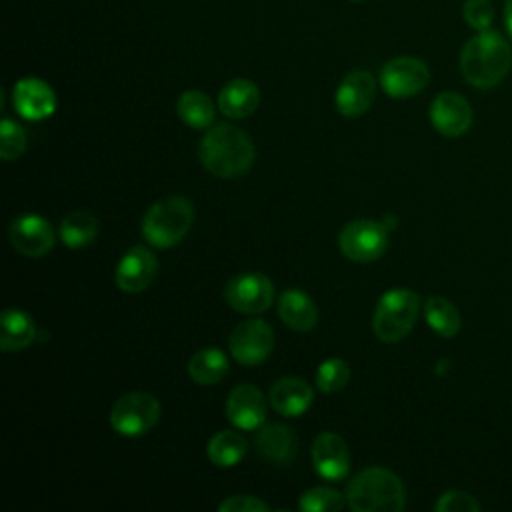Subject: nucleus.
Segmentation results:
<instances>
[{
	"mask_svg": "<svg viewBox=\"0 0 512 512\" xmlns=\"http://www.w3.org/2000/svg\"><path fill=\"white\" fill-rule=\"evenodd\" d=\"M198 156L202 166L218 178H236L248 172L254 162L250 136L234 124H216L200 140Z\"/></svg>",
	"mask_w": 512,
	"mask_h": 512,
	"instance_id": "obj_1",
	"label": "nucleus"
},
{
	"mask_svg": "<svg viewBox=\"0 0 512 512\" xmlns=\"http://www.w3.org/2000/svg\"><path fill=\"white\" fill-rule=\"evenodd\" d=\"M512 66V48L502 34L482 30L472 36L460 52V72L474 88H492L500 84Z\"/></svg>",
	"mask_w": 512,
	"mask_h": 512,
	"instance_id": "obj_2",
	"label": "nucleus"
},
{
	"mask_svg": "<svg viewBox=\"0 0 512 512\" xmlns=\"http://www.w3.org/2000/svg\"><path fill=\"white\" fill-rule=\"evenodd\" d=\"M346 504L356 512H400L406 504V490L392 470L370 466L348 482Z\"/></svg>",
	"mask_w": 512,
	"mask_h": 512,
	"instance_id": "obj_3",
	"label": "nucleus"
},
{
	"mask_svg": "<svg viewBox=\"0 0 512 512\" xmlns=\"http://www.w3.org/2000/svg\"><path fill=\"white\" fill-rule=\"evenodd\" d=\"M194 222V206L184 196L154 202L142 218V236L154 248H172L184 240Z\"/></svg>",
	"mask_w": 512,
	"mask_h": 512,
	"instance_id": "obj_4",
	"label": "nucleus"
},
{
	"mask_svg": "<svg viewBox=\"0 0 512 512\" xmlns=\"http://www.w3.org/2000/svg\"><path fill=\"white\" fill-rule=\"evenodd\" d=\"M420 296L408 288H392L378 298L372 328L378 340L398 342L414 328Z\"/></svg>",
	"mask_w": 512,
	"mask_h": 512,
	"instance_id": "obj_5",
	"label": "nucleus"
},
{
	"mask_svg": "<svg viewBox=\"0 0 512 512\" xmlns=\"http://www.w3.org/2000/svg\"><path fill=\"white\" fill-rule=\"evenodd\" d=\"M160 402L148 392H130L120 396L110 410V426L120 436H142L156 426Z\"/></svg>",
	"mask_w": 512,
	"mask_h": 512,
	"instance_id": "obj_6",
	"label": "nucleus"
},
{
	"mask_svg": "<svg viewBox=\"0 0 512 512\" xmlns=\"http://www.w3.org/2000/svg\"><path fill=\"white\" fill-rule=\"evenodd\" d=\"M388 230L390 228L384 222L360 218L342 228L338 246L342 254L354 262H372L384 254L388 246Z\"/></svg>",
	"mask_w": 512,
	"mask_h": 512,
	"instance_id": "obj_7",
	"label": "nucleus"
},
{
	"mask_svg": "<svg viewBox=\"0 0 512 512\" xmlns=\"http://www.w3.org/2000/svg\"><path fill=\"white\" fill-rule=\"evenodd\" d=\"M430 82L428 66L414 56H396L380 70V86L390 98H410Z\"/></svg>",
	"mask_w": 512,
	"mask_h": 512,
	"instance_id": "obj_8",
	"label": "nucleus"
},
{
	"mask_svg": "<svg viewBox=\"0 0 512 512\" xmlns=\"http://www.w3.org/2000/svg\"><path fill=\"white\" fill-rule=\"evenodd\" d=\"M228 346L236 362L246 366L260 364L274 348V330L266 320H244L232 330Z\"/></svg>",
	"mask_w": 512,
	"mask_h": 512,
	"instance_id": "obj_9",
	"label": "nucleus"
},
{
	"mask_svg": "<svg viewBox=\"0 0 512 512\" xmlns=\"http://www.w3.org/2000/svg\"><path fill=\"white\" fill-rule=\"evenodd\" d=\"M224 298L236 312L258 314L272 304L274 284L260 272H242L226 284Z\"/></svg>",
	"mask_w": 512,
	"mask_h": 512,
	"instance_id": "obj_10",
	"label": "nucleus"
},
{
	"mask_svg": "<svg viewBox=\"0 0 512 512\" xmlns=\"http://www.w3.org/2000/svg\"><path fill=\"white\" fill-rule=\"evenodd\" d=\"M8 236L12 246L28 258L44 256L54 246V230L50 222L38 214H24L14 218L10 222Z\"/></svg>",
	"mask_w": 512,
	"mask_h": 512,
	"instance_id": "obj_11",
	"label": "nucleus"
},
{
	"mask_svg": "<svg viewBox=\"0 0 512 512\" xmlns=\"http://www.w3.org/2000/svg\"><path fill=\"white\" fill-rule=\"evenodd\" d=\"M472 118V106L458 92H440L430 104V122L442 136H462L472 126Z\"/></svg>",
	"mask_w": 512,
	"mask_h": 512,
	"instance_id": "obj_12",
	"label": "nucleus"
},
{
	"mask_svg": "<svg viewBox=\"0 0 512 512\" xmlns=\"http://www.w3.org/2000/svg\"><path fill=\"white\" fill-rule=\"evenodd\" d=\"M156 270L158 260L154 252L146 246H132L118 262L114 280L122 292L136 294L150 286V282L156 276Z\"/></svg>",
	"mask_w": 512,
	"mask_h": 512,
	"instance_id": "obj_13",
	"label": "nucleus"
},
{
	"mask_svg": "<svg viewBox=\"0 0 512 512\" xmlns=\"http://www.w3.org/2000/svg\"><path fill=\"white\" fill-rule=\"evenodd\" d=\"M266 398L252 384H238L226 400V416L240 430H256L266 420Z\"/></svg>",
	"mask_w": 512,
	"mask_h": 512,
	"instance_id": "obj_14",
	"label": "nucleus"
},
{
	"mask_svg": "<svg viewBox=\"0 0 512 512\" xmlns=\"http://www.w3.org/2000/svg\"><path fill=\"white\" fill-rule=\"evenodd\" d=\"M312 464L324 480H342L350 472V450L336 432H322L312 444Z\"/></svg>",
	"mask_w": 512,
	"mask_h": 512,
	"instance_id": "obj_15",
	"label": "nucleus"
},
{
	"mask_svg": "<svg viewBox=\"0 0 512 512\" xmlns=\"http://www.w3.org/2000/svg\"><path fill=\"white\" fill-rule=\"evenodd\" d=\"M376 96V80L366 70H352L348 72L334 96L336 108L342 116L356 118L362 116L374 102Z\"/></svg>",
	"mask_w": 512,
	"mask_h": 512,
	"instance_id": "obj_16",
	"label": "nucleus"
},
{
	"mask_svg": "<svg viewBox=\"0 0 512 512\" xmlns=\"http://www.w3.org/2000/svg\"><path fill=\"white\" fill-rule=\"evenodd\" d=\"M16 112L26 120H42L54 114L56 94L40 78H22L16 82L12 92Z\"/></svg>",
	"mask_w": 512,
	"mask_h": 512,
	"instance_id": "obj_17",
	"label": "nucleus"
},
{
	"mask_svg": "<svg viewBox=\"0 0 512 512\" xmlns=\"http://www.w3.org/2000/svg\"><path fill=\"white\" fill-rule=\"evenodd\" d=\"M258 454L274 466H288L298 452V440L288 426L266 424L256 434Z\"/></svg>",
	"mask_w": 512,
	"mask_h": 512,
	"instance_id": "obj_18",
	"label": "nucleus"
},
{
	"mask_svg": "<svg viewBox=\"0 0 512 512\" xmlns=\"http://www.w3.org/2000/svg\"><path fill=\"white\" fill-rule=\"evenodd\" d=\"M314 400V390L296 376L280 378L272 384L268 392L270 406L282 416H300L304 414Z\"/></svg>",
	"mask_w": 512,
	"mask_h": 512,
	"instance_id": "obj_19",
	"label": "nucleus"
},
{
	"mask_svg": "<svg viewBox=\"0 0 512 512\" xmlns=\"http://www.w3.org/2000/svg\"><path fill=\"white\" fill-rule=\"evenodd\" d=\"M260 104L258 86L248 78H234L218 94V108L228 118H246Z\"/></svg>",
	"mask_w": 512,
	"mask_h": 512,
	"instance_id": "obj_20",
	"label": "nucleus"
},
{
	"mask_svg": "<svg viewBox=\"0 0 512 512\" xmlns=\"http://www.w3.org/2000/svg\"><path fill=\"white\" fill-rule=\"evenodd\" d=\"M278 314L282 322L296 332L312 330L318 320V310L312 298L296 288L282 292L278 300Z\"/></svg>",
	"mask_w": 512,
	"mask_h": 512,
	"instance_id": "obj_21",
	"label": "nucleus"
},
{
	"mask_svg": "<svg viewBox=\"0 0 512 512\" xmlns=\"http://www.w3.org/2000/svg\"><path fill=\"white\" fill-rule=\"evenodd\" d=\"M36 336L34 320L18 308H8L0 316V348L6 352L22 350L32 344Z\"/></svg>",
	"mask_w": 512,
	"mask_h": 512,
	"instance_id": "obj_22",
	"label": "nucleus"
},
{
	"mask_svg": "<svg viewBox=\"0 0 512 512\" xmlns=\"http://www.w3.org/2000/svg\"><path fill=\"white\" fill-rule=\"evenodd\" d=\"M228 372V358L218 348H202L188 360V374L196 384L210 386L220 382Z\"/></svg>",
	"mask_w": 512,
	"mask_h": 512,
	"instance_id": "obj_23",
	"label": "nucleus"
},
{
	"mask_svg": "<svg viewBox=\"0 0 512 512\" xmlns=\"http://www.w3.org/2000/svg\"><path fill=\"white\" fill-rule=\"evenodd\" d=\"M58 234L68 248H84L96 238L98 220L88 210H72L62 218Z\"/></svg>",
	"mask_w": 512,
	"mask_h": 512,
	"instance_id": "obj_24",
	"label": "nucleus"
},
{
	"mask_svg": "<svg viewBox=\"0 0 512 512\" xmlns=\"http://www.w3.org/2000/svg\"><path fill=\"white\" fill-rule=\"evenodd\" d=\"M424 318L428 326L442 338H454L462 328L458 308L442 296H430L424 302Z\"/></svg>",
	"mask_w": 512,
	"mask_h": 512,
	"instance_id": "obj_25",
	"label": "nucleus"
},
{
	"mask_svg": "<svg viewBox=\"0 0 512 512\" xmlns=\"http://www.w3.org/2000/svg\"><path fill=\"white\" fill-rule=\"evenodd\" d=\"M248 450V442L240 432L234 430H220L216 432L206 446L208 458L222 468H230L238 464Z\"/></svg>",
	"mask_w": 512,
	"mask_h": 512,
	"instance_id": "obj_26",
	"label": "nucleus"
},
{
	"mask_svg": "<svg viewBox=\"0 0 512 512\" xmlns=\"http://www.w3.org/2000/svg\"><path fill=\"white\" fill-rule=\"evenodd\" d=\"M178 116L190 128H206L214 120V104L202 90H186L176 104Z\"/></svg>",
	"mask_w": 512,
	"mask_h": 512,
	"instance_id": "obj_27",
	"label": "nucleus"
},
{
	"mask_svg": "<svg viewBox=\"0 0 512 512\" xmlns=\"http://www.w3.org/2000/svg\"><path fill=\"white\" fill-rule=\"evenodd\" d=\"M344 504L346 494L342 496L338 490L326 486L310 488L298 500V508L304 512H338L344 508Z\"/></svg>",
	"mask_w": 512,
	"mask_h": 512,
	"instance_id": "obj_28",
	"label": "nucleus"
},
{
	"mask_svg": "<svg viewBox=\"0 0 512 512\" xmlns=\"http://www.w3.org/2000/svg\"><path fill=\"white\" fill-rule=\"evenodd\" d=\"M350 380V366L342 358H328L316 370L318 390L330 394L342 390Z\"/></svg>",
	"mask_w": 512,
	"mask_h": 512,
	"instance_id": "obj_29",
	"label": "nucleus"
},
{
	"mask_svg": "<svg viewBox=\"0 0 512 512\" xmlns=\"http://www.w3.org/2000/svg\"><path fill=\"white\" fill-rule=\"evenodd\" d=\"M26 150V132L10 118L0 122V156L10 162Z\"/></svg>",
	"mask_w": 512,
	"mask_h": 512,
	"instance_id": "obj_30",
	"label": "nucleus"
},
{
	"mask_svg": "<svg viewBox=\"0 0 512 512\" xmlns=\"http://www.w3.org/2000/svg\"><path fill=\"white\" fill-rule=\"evenodd\" d=\"M438 512H478L480 502L464 490H446L434 506Z\"/></svg>",
	"mask_w": 512,
	"mask_h": 512,
	"instance_id": "obj_31",
	"label": "nucleus"
},
{
	"mask_svg": "<svg viewBox=\"0 0 512 512\" xmlns=\"http://www.w3.org/2000/svg\"><path fill=\"white\" fill-rule=\"evenodd\" d=\"M462 16L470 28L482 32L490 28L494 20V10L490 0H466L462 6Z\"/></svg>",
	"mask_w": 512,
	"mask_h": 512,
	"instance_id": "obj_32",
	"label": "nucleus"
},
{
	"mask_svg": "<svg viewBox=\"0 0 512 512\" xmlns=\"http://www.w3.org/2000/svg\"><path fill=\"white\" fill-rule=\"evenodd\" d=\"M220 512H266L268 504L262 502L256 496L242 494V496H230L218 504Z\"/></svg>",
	"mask_w": 512,
	"mask_h": 512,
	"instance_id": "obj_33",
	"label": "nucleus"
},
{
	"mask_svg": "<svg viewBox=\"0 0 512 512\" xmlns=\"http://www.w3.org/2000/svg\"><path fill=\"white\" fill-rule=\"evenodd\" d=\"M504 22H506V30L512 36V0L504 2Z\"/></svg>",
	"mask_w": 512,
	"mask_h": 512,
	"instance_id": "obj_34",
	"label": "nucleus"
},
{
	"mask_svg": "<svg viewBox=\"0 0 512 512\" xmlns=\"http://www.w3.org/2000/svg\"><path fill=\"white\" fill-rule=\"evenodd\" d=\"M352 2H362V0H352Z\"/></svg>",
	"mask_w": 512,
	"mask_h": 512,
	"instance_id": "obj_35",
	"label": "nucleus"
}]
</instances>
